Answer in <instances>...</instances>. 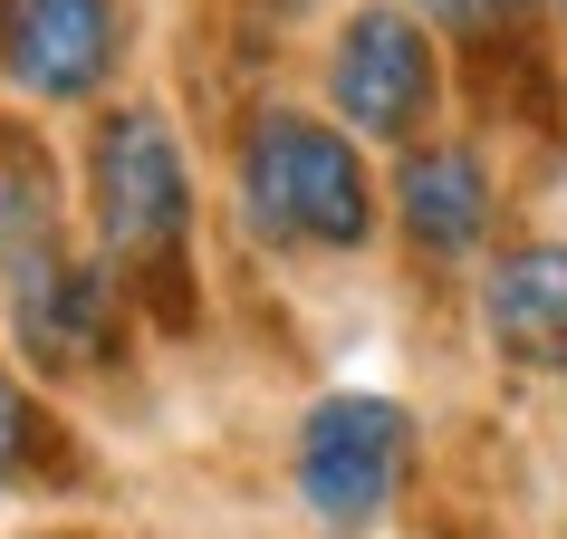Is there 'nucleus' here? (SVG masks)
I'll use <instances>...</instances> for the list:
<instances>
[{
  "mask_svg": "<svg viewBox=\"0 0 567 539\" xmlns=\"http://www.w3.org/2000/svg\"><path fill=\"white\" fill-rule=\"evenodd\" d=\"M404 472H414V415L394 395H328L299 424V501L328 530L385 520L404 501Z\"/></svg>",
  "mask_w": 567,
  "mask_h": 539,
  "instance_id": "nucleus-3",
  "label": "nucleus"
},
{
  "mask_svg": "<svg viewBox=\"0 0 567 539\" xmlns=\"http://www.w3.org/2000/svg\"><path fill=\"white\" fill-rule=\"evenodd\" d=\"M87 212L96 241L125 279L145 289H174L183 270V232H193V174H183V145L154 106H106L87 135Z\"/></svg>",
  "mask_w": 567,
  "mask_h": 539,
  "instance_id": "nucleus-2",
  "label": "nucleus"
},
{
  "mask_svg": "<svg viewBox=\"0 0 567 539\" xmlns=\"http://www.w3.org/2000/svg\"><path fill=\"white\" fill-rule=\"evenodd\" d=\"M240 222L269 251H357L375 232V183L347 125L260 106L240 125Z\"/></svg>",
  "mask_w": 567,
  "mask_h": 539,
  "instance_id": "nucleus-1",
  "label": "nucleus"
},
{
  "mask_svg": "<svg viewBox=\"0 0 567 539\" xmlns=\"http://www.w3.org/2000/svg\"><path fill=\"white\" fill-rule=\"evenodd\" d=\"M558 20H567V0H558Z\"/></svg>",
  "mask_w": 567,
  "mask_h": 539,
  "instance_id": "nucleus-13",
  "label": "nucleus"
},
{
  "mask_svg": "<svg viewBox=\"0 0 567 539\" xmlns=\"http://www.w3.org/2000/svg\"><path fill=\"white\" fill-rule=\"evenodd\" d=\"M49 241H59V164L30 125L0 116V270L39 261Z\"/></svg>",
  "mask_w": 567,
  "mask_h": 539,
  "instance_id": "nucleus-9",
  "label": "nucleus"
},
{
  "mask_svg": "<svg viewBox=\"0 0 567 539\" xmlns=\"http://www.w3.org/2000/svg\"><path fill=\"white\" fill-rule=\"evenodd\" d=\"M125 0H0V78L78 106L125 68Z\"/></svg>",
  "mask_w": 567,
  "mask_h": 539,
  "instance_id": "nucleus-5",
  "label": "nucleus"
},
{
  "mask_svg": "<svg viewBox=\"0 0 567 539\" xmlns=\"http://www.w3.org/2000/svg\"><path fill=\"white\" fill-rule=\"evenodd\" d=\"M328 96L347 135H385V145L423 135L433 96H443V59H433L414 10H357L328 49Z\"/></svg>",
  "mask_w": 567,
  "mask_h": 539,
  "instance_id": "nucleus-4",
  "label": "nucleus"
},
{
  "mask_svg": "<svg viewBox=\"0 0 567 539\" xmlns=\"http://www.w3.org/2000/svg\"><path fill=\"white\" fill-rule=\"evenodd\" d=\"M269 10H279V20H299V10H308V0H269Z\"/></svg>",
  "mask_w": 567,
  "mask_h": 539,
  "instance_id": "nucleus-12",
  "label": "nucleus"
},
{
  "mask_svg": "<svg viewBox=\"0 0 567 539\" xmlns=\"http://www.w3.org/2000/svg\"><path fill=\"white\" fill-rule=\"evenodd\" d=\"M394 212H404V241L423 261H462L491 232V164L472 145H414L394 174Z\"/></svg>",
  "mask_w": 567,
  "mask_h": 539,
  "instance_id": "nucleus-8",
  "label": "nucleus"
},
{
  "mask_svg": "<svg viewBox=\"0 0 567 539\" xmlns=\"http://www.w3.org/2000/svg\"><path fill=\"white\" fill-rule=\"evenodd\" d=\"M423 10H433V20H452V30H509L529 0H423Z\"/></svg>",
  "mask_w": 567,
  "mask_h": 539,
  "instance_id": "nucleus-11",
  "label": "nucleus"
},
{
  "mask_svg": "<svg viewBox=\"0 0 567 539\" xmlns=\"http://www.w3.org/2000/svg\"><path fill=\"white\" fill-rule=\"evenodd\" d=\"M68 472V444L59 424L30 405V386L0 366V491H20V481H59Z\"/></svg>",
  "mask_w": 567,
  "mask_h": 539,
  "instance_id": "nucleus-10",
  "label": "nucleus"
},
{
  "mask_svg": "<svg viewBox=\"0 0 567 539\" xmlns=\"http://www.w3.org/2000/svg\"><path fill=\"white\" fill-rule=\"evenodd\" d=\"M10 337L30 347L49 376H78V366H96L106 347H116V279L96 261H78V251H39V261L10 270Z\"/></svg>",
  "mask_w": 567,
  "mask_h": 539,
  "instance_id": "nucleus-6",
  "label": "nucleus"
},
{
  "mask_svg": "<svg viewBox=\"0 0 567 539\" xmlns=\"http://www.w3.org/2000/svg\"><path fill=\"white\" fill-rule=\"evenodd\" d=\"M481 328L509 366H567V241H519L491 261Z\"/></svg>",
  "mask_w": 567,
  "mask_h": 539,
  "instance_id": "nucleus-7",
  "label": "nucleus"
}]
</instances>
